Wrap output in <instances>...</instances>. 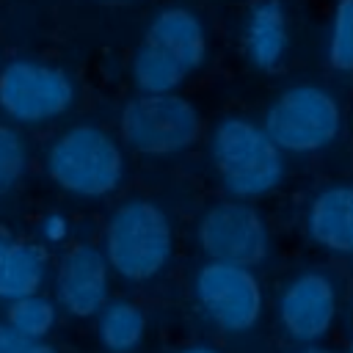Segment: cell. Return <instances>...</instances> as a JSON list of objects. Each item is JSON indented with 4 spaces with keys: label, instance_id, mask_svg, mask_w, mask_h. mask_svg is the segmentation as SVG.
I'll return each mask as SVG.
<instances>
[{
    "label": "cell",
    "instance_id": "cell-1",
    "mask_svg": "<svg viewBox=\"0 0 353 353\" xmlns=\"http://www.w3.org/2000/svg\"><path fill=\"white\" fill-rule=\"evenodd\" d=\"M204 25L188 8H163L132 58V80L141 94H174L204 63Z\"/></svg>",
    "mask_w": 353,
    "mask_h": 353
},
{
    "label": "cell",
    "instance_id": "cell-2",
    "mask_svg": "<svg viewBox=\"0 0 353 353\" xmlns=\"http://www.w3.org/2000/svg\"><path fill=\"white\" fill-rule=\"evenodd\" d=\"M174 237L165 212L146 199L119 204L105 226V262L124 281L154 279L171 256Z\"/></svg>",
    "mask_w": 353,
    "mask_h": 353
},
{
    "label": "cell",
    "instance_id": "cell-3",
    "mask_svg": "<svg viewBox=\"0 0 353 353\" xmlns=\"http://www.w3.org/2000/svg\"><path fill=\"white\" fill-rule=\"evenodd\" d=\"M50 179L80 199H102L124 179V154L116 138L94 124L63 130L47 149Z\"/></svg>",
    "mask_w": 353,
    "mask_h": 353
},
{
    "label": "cell",
    "instance_id": "cell-4",
    "mask_svg": "<svg viewBox=\"0 0 353 353\" xmlns=\"http://www.w3.org/2000/svg\"><path fill=\"white\" fill-rule=\"evenodd\" d=\"M212 163L221 185L237 201L270 193L284 176L279 146L256 121L243 116L218 121L212 132Z\"/></svg>",
    "mask_w": 353,
    "mask_h": 353
},
{
    "label": "cell",
    "instance_id": "cell-5",
    "mask_svg": "<svg viewBox=\"0 0 353 353\" xmlns=\"http://www.w3.org/2000/svg\"><path fill=\"white\" fill-rule=\"evenodd\" d=\"M119 130L132 152L174 154L199 141L201 116L179 94H141L124 105Z\"/></svg>",
    "mask_w": 353,
    "mask_h": 353
},
{
    "label": "cell",
    "instance_id": "cell-6",
    "mask_svg": "<svg viewBox=\"0 0 353 353\" xmlns=\"http://www.w3.org/2000/svg\"><path fill=\"white\" fill-rule=\"evenodd\" d=\"M342 127L336 99L320 85L287 88L265 113V135L279 152L309 154L328 146Z\"/></svg>",
    "mask_w": 353,
    "mask_h": 353
},
{
    "label": "cell",
    "instance_id": "cell-7",
    "mask_svg": "<svg viewBox=\"0 0 353 353\" xmlns=\"http://www.w3.org/2000/svg\"><path fill=\"white\" fill-rule=\"evenodd\" d=\"M74 102L72 77L52 63L17 58L0 66V110L17 124H47Z\"/></svg>",
    "mask_w": 353,
    "mask_h": 353
},
{
    "label": "cell",
    "instance_id": "cell-8",
    "mask_svg": "<svg viewBox=\"0 0 353 353\" xmlns=\"http://www.w3.org/2000/svg\"><path fill=\"white\" fill-rule=\"evenodd\" d=\"M196 240L210 262H229L240 268L265 262L270 248L265 221L251 204L237 199L212 204L196 226Z\"/></svg>",
    "mask_w": 353,
    "mask_h": 353
},
{
    "label": "cell",
    "instance_id": "cell-9",
    "mask_svg": "<svg viewBox=\"0 0 353 353\" xmlns=\"http://www.w3.org/2000/svg\"><path fill=\"white\" fill-rule=\"evenodd\" d=\"M196 298L207 317L232 334L254 328L262 312V290L256 276L251 268L229 262H207L199 268Z\"/></svg>",
    "mask_w": 353,
    "mask_h": 353
},
{
    "label": "cell",
    "instance_id": "cell-10",
    "mask_svg": "<svg viewBox=\"0 0 353 353\" xmlns=\"http://www.w3.org/2000/svg\"><path fill=\"white\" fill-rule=\"evenodd\" d=\"M336 317V287L317 270L298 273L279 295V323L295 342L323 339Z\"/></svg>",
    "mask_w": 353,
    "mask_h": 353
},
{
    "label": "cell",
    "instance_id": "cell-11",
    "mask_svg": "<svg viewBox=\"0 0 353 353\" xmlns=\"http://www.w3.org/2000/svg\"><path fill=\"white\" fill-rule=\"evenodd\" d=\"M108 290L110 268L105 262V254L88 243L72 245L63 254L55 276L58 303L72 317H94L108 303Z\"/></svg>",
    "mask_w": 353,
    "mask_h": 353
},
{
    "label": "cell",
    "instance_id": "cell-12",
    "mask_svg": "<svg viewBox=\"0 0 353 353\" xmlns=\"http://www.w3.org/2000/svg\"><path fill=\"white\" fill-rule=\"evenodd\" d=\"M306 232L334 254H353V185H331L317 193L306 212Z\"/></svg>",
    "mask_w": 353,
    "mask_h": 353
},
{
    "label": "cell",
    "instance_id": "cell-13",
    "mask_svg": "<svg viewBox=\"0 0 353 353\" xmlns=\"http://www.w3.org/2000/svg\"><path fill=\"white\" fill-rule=\"evenodd\" d=\"M47 251L36 243L0 237V298L36 295L47 276Z\"/></svg>",
    "mask_w": 353,
    "mask_h": 353
},
{
    "label": "cell",
    "instance_id": "cell-14",
    "mask_svg": "<svg viewBox=\"0 0 353 353\" xmlns=\"http://www.w3.org/2000/svg\"><path fill=\"white\" fill-rule=\"evenodd\" d=\"M245 50L256 69H276L287 50V19L279 0H259L245 30Z\"/></svg>",
    "mask_w": 353,
    "mask_h": 353
},
{
    "label": "cell",
    "instance_id": "cell-15",
    "mask_svg": "<svg viewBox=\"0 0 353 353\" xmlns=\"http://www.w3.org/2000/svg\"><path fill=\"white\" fill-rule=\"evenodd\" d=\"M146 331L143 312L130 301H110L99 312V342L110 353H132Z\"/></svg>",
    "mask_w": 353,
    "mask_h": 353
},
{
    "label": "cell",
    "instance_id": "cell-16",
    "mask_svg": "<svg viewBox=\"0 0 353 353\" xmlns=\"http://www.w3.org/2000/svg\"><path fill=\"white\" fill-rule=\"evenodd\" d=\"M6 325L28 339H44L55 325V306L39 292L14 298L8 301V309H6Z\"/></svg>",
    "mask_w": 353,
    "mask_h": 353
},
{
    "label": "cell",
    "instance_id": "cell-17",
    "mask_svg": "<svg viewBox=\"0 0 353 353\" xmlns=\"http://www.w3.org/2000/svg\"><path fill=\"white\" fill-rule=\"evenodd\" d=\"M28 168V143L11 124H0V196L11 193Z\"/></svg>",
    "mask_w": 353,
    "mask_h": 353
},
{
    "label": "cell",
    "instance_id": "cell-18",
    "mask_svg": "<svg viewBox=\"0 0 353 353\" xmlns=\"http://www.w3.org/2000/svg\"><path fill=\"white\" fill-rule=\"evenodd\" d=\"M328 61L339 72H353V0H339L334 11Z\"/></svg>",
    "mask_w": 353,
    "mask_h": 353
},
{
    "label": "cell",
    "instance_id": "cell-19",
    "mask_svg": "<svg viewBox=\"0 0 353 353\" xmlns=\"http://www.w3.org/2000/svg\"><path fill=\"white\" fill-rule=\"evenodd\" d=\"M0 353H55V347L44 339H28L6 323H0Z\"/></svg>",
    "mask_w": 353,
    "mask_h": 353
},
{
    "label": "cell",
    "instance_id": "cell-20",
    "mask_svg": "<svg viewBox=\"0 0 353 353\" xmlns=\"http://www.w3.org/2000/svg\"><path fill=\"white\" fill-rule=\"evenodd\" d=\"M39 232H41V237H44L47 243H61V240L69 234V223H66V218H63L61 212H50V215L41 218Z\"/></svg>",
    "mask_w": 353,
    "mask_h": 353
},
{
    "label": "cell",
    "instance_id": "cell-21",
    "mask_svg": "<svg viewBox=\"0 0 353 353\" xmlns=\"http://www.w3.org/2000/svg\"><path fill=\"white\" fill-rule=\"evenodd\" d=\"M295 353H334V350H328V347H314V345H306V347H301V350H295Z\"/></svg>",
    "mask_w": 353,
    "mask_h": 353
},
{
    "label": "cell",
    "instance_id": "cell-22",
    "mask_svg": "<svg viewBox=\"0 0 353 353\" xmlns=\"http://www.w3.org/2000/svg\"><path fill=\"white\" fill-rule=\"evenodd\" d=\"M179 353H218V350H212V347H185V350H179Z\"/></svg>",
    "mask_w": 353,
    "mask_h": 353
},
{
    "label": "cell",
    "instance_id": "cell-23",
    "mask_svg": "<svg viewBox=\"0 0 353 353\" xmlns=\"http://www.w3.org/2000/svg\"><path fill=\"white\" fill-rule=\"evenodd\" d=\"M350 353H353V347H350Z\"/></svg>",
    "mask_w": 353,
    "mask_h": 353
}]
</instances>
